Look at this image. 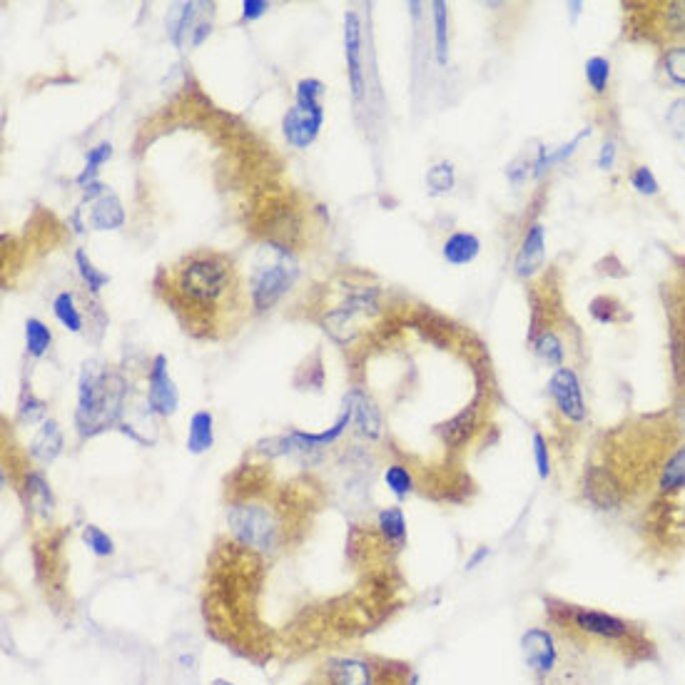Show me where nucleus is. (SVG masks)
<instances>
[{
  "instance_id": "4",
  "label": "nucleus",
  "mask_w": 685,
  "mask_h": 685,
  "mask_svg": "<svg viewBox=\"0 0 685 685\" xmlns=\"http://www.w3.org/2000/svg\"><path fill=\"white\" fill-rule=\"evenodd\" d=\"M177 292L195 307H212L232 287V265L220 255H192L177 270Z\"/></svg>"
},
{
  "instance_id": "42",
  "label": "nucleus",
  "mask_w": 685,
  "mask_h": 685,
  "mask_svg": "<svg viewBox=\"0 0 685 685\" xmlns=\"http://www.w3.org/2000/svg\"><path fill=\"white\" fill-rule=\"evenodd\" d=\"M613 157H616V147L608 142V145H603V150H601V157H598V165L603 167V170H611L613 167Z\"/></svg>"
},
{
  "instance_id": "40",
  "label": "nucleus",
  "mask_w": 685,
  "mask_h": 685,
  "mask_svg": "<svg viewBox=\"0 0 685 685\" xmlns=\"http://www.w3.org/2000/svg\"><path fill=\"white\" fill-rule=\"evenodd\" d=\"M534 454H536V469H539L541 479L551 476V459H548V446L541 434H534Z\"/></svg>"
},
{
  "instance_id": "21",
  "label": "nucleus",
  "mask_w": 685,
  "mask_h": 685,
  "mask_svg": "<svg viewBox=\"0 0 685 685\" xmlns=\"http://www.w3.org/2000/svg\"><path fill=\"white\" fill-rule=\"evenodd\" d=\"M215 441V434H212V414L210 411H195L190 421V436H187V449L192 454H202L207 451Z\"/></svg>"
},
{
  "instance_id": "24",
  "label": "nucleus",
  "mask_w": 685,
  "mask_h": 685,
  "mask_svg": "<svg viewBox=\"0 0 685 685\" xmlns=\"http://www.w3.org/2000/svg\"><path fill=\"white\" fill-rule=\"evenodd\" d=\"M50 342H53V334H50V329L45 327L40 319L30 317L28 322H25V344H28V352L30 357H43L45 352L50 349Z\"/></svg>"
},
{
  "instance_id": "3",
  "label": "nucleus",
  "mask_w": 685,
  "mask_h": 685,
  "mask_svg": "<svg viewBox=\"0 0 685 685\" xmlns=\"http://www.w3.org/2000/svg\"><path fill=\"white\" fill-rule=\"evenodd\" d=\"M297 260L289 255L287 247L279 245H262L252 257V272H250V294L252 304L260 312L272 309L279 299L287 294L297 279Z\"/></svg>"
},
{
  "instance_id": "30",
  "label": "nucleus",
  "mask_w": 685,
  "mask_h": 685,
  "mask_svg": "<svg viewBox=\"0 0 685 685\" xmlns=\"http://www.w3.org/2000/svg\"><path fill=\"white\" fill-rule=\"evenodd\" d=\"M608 75H611V63H608L606 58H601V55H596V58H591L586 63V80L593 88V93H606Z\"/></svg>"
},
{
  "instance_id": "36",
  "label": "nucleus",
  "mask_w": 685,
  "mask_h": 685,
  "mask_svg": "<svg viewBox=\"0 0 685 685\" xmlns=\"http://www.w3.org/2000/svg\"><path fill=\"white\" fill-rule=\"evenodd\" d=\"M45 416V404L40 402V399H35L33 394H25L23 402H20L18 407V419L20 421H28V424H35V421H40Z\"/></svg>"
},
{
  "instance_id": "31",
  "label": "nucleus",
  "mask_w": 685,
  "mask_h": 685,
  "mask_svg": "<svg viewBox=\"0 0 685 685\" xmlns=\"http://www.w3.org/2000/svg\"><path fill=\"white\" fill-rule=\"evenodd\" d=\"M110 155H113V145H110V142H100L98 147H93V150L88 152V162H85L83 175L78 177L80 185H85V182H88V185H93V180H95V175H98L100 165H103V162H108Z\"/></svg>"
},
{
  "instance_id": "8",
  "label": "nucleus",
  "mask_w": 685,
  "mask_h": 685,
  "mask_svg": "<svg viewBox=\"0 0 685 685\" xmlns=\"http://www.w3.org/2000/svg\"><path fill=\"white\" fill-rule=\"evenodd\" d=\"M668 319H671V359L673 374H676L678 387L685 394V272L678 277V284L668 287Z\"/></svg>"
},
{
  "instance_id": "38",
  "label": "nucleus",
  "mask_w": 685,
  "mask_h": 685,
  "mask_svg": "<svg viewBox=\"0 0 685 685\" xmlns=\"http://www.w3.org/2000/svg\"><path fill=\"white\" fill-rule=\"evenodd\" d=\"M631 182H633V187H636V190L641 192V195H656V192H658L656 177H653V172L648 170L646 165L636 167V170H633Z\"/></svg>"
},
{
  "instance_id": "9",
  "label": "nucleus",
  "mask_w": 685,
  "mask_h": 685,
  "mask_svg": "<svg viewBox=\"0 0 685 685\" xmlns=\"http://www.w3.org/2000/svg\"><path fill=\"white\" fill-rule=\"evenodd\" d=\"M374 312H379L377 292H374V289H367V292H359V294H354L352 299H347L342 307L332 309V312L324 317V324H327V332L332 334L337 342L347 344V342H352L354 332H357V327H354V317H357V314H374Z\"/></svg>"
},
{
  "instance_id": "6",
  "label": "nucleus",
  "mask_w": 685,
  "mask_h": 685,
  "mask_svg": "<svg viewBox=\"0 0 685 685\" xmlns=\"http://www.w3.org/2000/svg\"><path fill=\"white\" fill-rule=\"evenodd\" d=\"M227 519H230L232 534H235L245 546L257 548V551H270V548L277 544L279 526L265 506H260V504L232 506Z\"/></svg>"
},
{
  "instance_id": "29",
  "label": "nucleus",
  "mask_w": 685,
  "mask_h": 685,
  "mask_svg": "<svg viewBox=\"0 0 685 685\" xmlns=\"http://www.w3.org/2000/svg\"><path fill=\"white\" fill-rule=\"evenodd\" d=\"M75 262H78V270H80V277H83V282L88 284L90 292L98 294L100 289L105 287V284L110 282V277L105 272L95 270V265L90 262V257L85 255V250H78L75 252Z\"/></svg>"
},
{
  "instance_id": "17",
  "label": "nucleus",
  "mask_w": 685,
  "mask_h": 685,
  "mask_svg": "<svg viewBox=\"0 0 685 685\" xmlns=\"http://www.w3.org/2000/svg\"><path fill=\"white\" fill-rule=\"evenodd\" d=\"M60 451H63V431H60L58 421H43L40 431L33 436V441H30V456L43 461V464H50V461H55V456H58Z\"/></svg>"
},
{
  "instance_id": "16",
  "label": "nucleus",
  "mask_w": 685,
  "mask_h": 685,
  "mask_svg": "<svg viewBox=\"0 0 685 685\" xmlns=\"http://www.w3.org/2000/svg\"><path fill=\"white\" fill-rule=\"evenodd\" d=\"M347 402L352 407V419L357 421L359 431L367 439H379V434H382V414L374 407L372 399L364 392H359V389H354V392H349Z\"/></svg>"
},
{
  "instance_id": "14",
  "label": "nucleus",
  "mask_w": 685,
  "mask_h": 685,
  "mask_svg": "<svg viewBox=\"0 0 685 685\" xmlns=\"http://www.w3.org/2000/svg\"><path fill=\"white\" fill-rule=\"evenodd\" d=\"M546 260V227L541 222L529 227L524 242H521V250L516 255V274L519 277H531L541 270Z\"/></svg>"
},
{
  "instance_id": "23",
  "label": "nucleus",
  "mask_w": 685,
  "mask_h": 685,
  "mask_svg": "<svg viewBox=\"0 0 685 685\" xmlns=\"http://www.w3.org/2000/svg\"><path fill=\"white\" fill-rule=\"evenodd\" d=\"M53 312L65 329H70L75 334L83 332V314L75 307L73 292H60L53 302Z\"/></svg>"
},
{
  "instance_id": "22",
  "label": "nucleus",
  "mask_w": 685,
  "mask_h": 685,
  "mask_svg": "<svg viewBox=\"0 0 685 685\" xmlns=\"http://www.w3.org/2000/svg\"><path fill=\"white\" fill-rule=\"evenodd\" d=\"M379 529H382L384 539L394 548H402L407 544V521H404L402 509H387L379 514Z\"/></svg>"
},
{
  "instance_id": "5",
  "label": "nucleus",
  "mask_w": 685,
  "mask_h": 685,
  "mask_svg": "<svg viewBox=\"0 0 685 685\" xmlns=\"http://www.w3.org/2000/svg\"><path fill=\"white\" fill-rule=\"evenodd\" d=\"M322 95L324 85L317 78L299 80L297 85V103L287 110L282 120L284 137H287L289 145L304 147L312 145L317 140L319 130L324 123V108H322Z\"/></svg>"
},
{
  "instance_id": "43",
  "label": "nucleus",
  "mask_w": 685,
  "mask_h": 685,
  "mask_svg": "<svg viewBox=\"0 0 685 685\" xmlns=\"http://www.w3.org/2000/svg\"><path fill=\"white\" fill-rule=\"evenodd\" d=\"M207 35H210V23H200L195 30V38H192V45H200Z\"/></svg>"
},
{
  "instance_id": "37",
  "label": "nucleus",
  "mask_w": 685,
  "mask_h": 685,
  "mask_svg": "<svg viewBox=\"0 0 685 685\" xmlns=\"http://www.w3.org/2000/svg\"><path fill=\"white\" fill-rule=\"evenodd\" d=\"M197 663H200V658H197V648L187 646L185 651L177 653L175 658V673H180V676L185 678H195L197 676Z\"/></svg>"
},
{
  "instance_id": "34",
  "label": "nucleus",
  "mask_w": 685,
  "mask_h": 685,
  "mask_svg": "<svg viewBox=\"0 0 685 685\" xmlns=\"http://www.w3.org/2000/svg\"><path fill=\"white\" fill-rule=\"evenodd\" d=\"M83 539L95 556H113V551H115L113 539H110L103 529H98V526H85Z\"/></svg>"
},
{
  "instance_id": "33",
  "label": "nucleus",
  "mask_w": 685,
  "mask_h": 685,
  "mask_svg": "<svg viewBox=\"0 0 685 685\" xmlns=\"http://www.w3.org/2000/svg\"><path fill=\"white\" fill-rule=\"evenodd\" d=\"M384 481H387V486L392 489V494H397L399 499H404V496H407L409 491L414 489V479H411L409 471L399 464L389 466L387 474H384Z\"/></svg>"
},
{
  "instance_id": "28",
  "label": "nucleus",
  "mask_w": 685,
  "mask_h": 685,
  "mask_svg": "<svg viewBox=\"0 0 685 685\" xmlns=\"http://www.w3.org/2000/svg\"><path fill=\"white\" fill-rule=\"evenodd\" d=\"M454 180H456V175H454V165H451V162H439V165H434L429 172H426V185H429L431 195H446V192H451Z\"/></svg>"
},
{
  "instance_id": "39",
  "label": "nucleus",
  "mask_w": 685,
  "mask_h": 685,
  "mask_svg": "<svg viewBox=\"0 0 685 685\" xmlns=\"http://www.w3.org/2000/svg\"><path fill=\"white\" fill-rule=\"evenodd\" d=\"M666 120H668V125H671V133L676 135L678 140L685 142V98L676 100V103L671 105Z\"/></svg>"
},
{
  "instance_id": "10",
  "label": "nucleus",
  "mask_w": 685,
  "mask_h": 685,
  "mask_svg": "<svg viewBox=\"0 0 685 685\" xmlns=\"http://www.w3.org/2000/svg\"><path fill=\"white\" fill-rule=\"evenodd\" d=\"M548 392H551L553 404H556L558 414L563 419L571 421V424H583L586 421V402H583L581 382H578L573 369H556V374L548 382Z\"/></svg>"
},
{
  "instance_id": "44",
  "label": "nucleus",
  "mask_w": 685,
  "mask_h": 685,
  "mask_svg": "<svg viewBox=\"0 0 685 685\" xmlns=\"http://www.w3.org/2000/svg\"><path fill=\"white\" fill-rule=\"evenodd\" d=\"M215 685H232V683H225V681H217Z\"/></svg>"
},
{
  "instance_id": "15",
  "label": "nucleus",
  "mask_w": 685,
  "mask_h": 685,
  "mask_svg": "<svg viewBox=\"0 0 685 685\" xmlns=\"http://www.w3.org/2000/svg\"><path fill=\"white\" fill-rule=\"evenodd\" d=\"M476 424H479V407L476 404H469L464 407L456 416H451L446 424L439 426V436L449 449H461L471 441L474 436Z\"/></svg>"
},
{
  "instance_id": "19",
  "label": "nucleus",
  "mask_w": 685,
  "mask_h": 685,
  "mask_svg": "<svg viewBox=\"0 0 685 685\" xmlns=\"http://www.w3.org/2000/svg\"><path fill=\"white\" fill-rule=\"evenodd\" d=\"M327 678L332 685H374L372 668L362 661H354V658L329 663Z\"/></svg>"
},
{
  "instance_id": "7",
  "label": "nucleus",
  "mask_w": 685,
  "mask_h": 685,
  "mask_svg": "<svg viewBox=\"0 0 685 685\" xmlns=\"http://www.w3.org/2000/svg\"><path fill=\"white\" fill-rule=\"evenodd\" d=\"M583 496L591 506H596L598 511H621L626 506V494H623V486L618 484L616 476L606 469L603 464H591L583 471Z\"/></svg>"
},
{
  "instance_id": "27",
  "label": "nucleus",
  "mask_w": 685,
  "mask_h": 685,
  "mask_svg": "<svg viewBox=\"0 0 685 685\" xmlns=\"http://www.w3.org/2000/svg\"><path fill=\"white\" fill-rule=\"evenodd\" d=\"M536 354H539L546 364H551V367H563V344L551 329H544V332L536 337Z\"/></svg>"
},
{
  "instance_id": "13",
  "label": "nucleus",
  "mask_w": 685,
  "mask_h": 685,
  "mask_svg": "<svg viewBox=\"0 0 685 685\" xmlns=\"http://www.w3.org/2000/svg\"><path fill=\"white\" fill-rule=\"evenodd\" d=\"M656 33L663 45H683L685 48V0H671V3H658V13L653 25H648L646 33Z\"/></svg>"
},
{
  "instance_id": "18",
  "label": "nucleus",
  "mask_w": 685,
  "mask_h": 685,
  "mask_svg": "<svg viewBox=\"0 0 685 685\" xmlns=\"http://www.w3.org/2000/svg\"><path fill=\"white\" fill-rule=\"evenodd\" d=\"M90 225L95 230H118L125 225V210L123 202L113 192H105L103 197H98V202L90 210Z\"/></svg>"
},
{
  "instance_id": "1",
  "label": "nucleus",
  "mask_w": 685,
  "mask_h": 685,
  "mask_svg": "<svg viewBox=\"0 0 685 685\" xmlns=\"http://www.w3.org/2000/svg\"><path fill=\"white\" fill-rule=\"evenodd\" d=\"M544 603L551 631L586 656H603L626 668L661 663V648L643 621L578 606L563 598H546Z\"/></svg>"
},
{
  "instance_id": "32",
  "label": "nucleus",
  "mask_w": 685,
  "mask_h": 685,
  "mask_svg": "<svg viewBox=\"0 0 685 685\" xmlns=\"http://www.w3.org/2000/svg\"><path fill=\"white\" fill-rule=\"evenodd\" d=\"M25 486H28L30 501H33L38 509H43L45 514H48V511L53 509V496H50V489H48V484L43 481V476L28 474V479H25Z\"/></svg>"
},
{
  "instance_id": "26",
  "label": "nucleus",
  "mask_w": 685,
  "mask_h": 685,
  "mask_svg": "<svg viewBox=\"0 0 685 685\" xmlns=\"http://www.w3.org/2000/svg\"><path fill=\"white\" fill-rule=\"evenodd\" d=\"M192 15H195V3H182L175 5L170 10V18H167V30H170V38L175 45H182V35L190 30Z\"/></svg>"
},
{
  "instance_id": "2",
  "label": "nucleus",
  "mask_w": 685,
  "mask_h": 685,
  "mask_svg": "<svg viewBox=\"0 0 685 685\" xmlns=\"http://www.w3.org/2000/svg\"><path fill=\"white\" fill-rule=\"evenodd\" d=\"M125 404V382L118 372L85 364L80 374L78 389V414L75 424L83 436H93L98 431L115 424Z\"/></svg>"
},
{
  "instance_id": "41",
  "label": "nucleus",
  "mask_w": 685,
  "mask_h": 685,
  "mask_svg": "<svg viewBox=\"0 0 685 685\" xmlns=\"http://www.w3.org/2000/svg\"><path fill=\"white\" fill-rule=\"evenodd\" d=\"M267 8H270L267 0H245L242 3V15H245V20H257L267 13Z\"/></svg>"
},
{
  "instance_id": "35",
  "label": "nucleus",
  "mask_w": 685,
  "mask_h": 685,
  "mask_svg": "<svg viewBox=\"0 0 685 685\" xmlns=\"http://www.w3.org/2000/svg\"><path fill=\"white\" fill-rule=\"evenodd\" d=\"M591 314L598 319V322H603V324H613V322H618V319H623L621 304H618L616 299H611V297L593 299V302H591Z\"/></svg>"
},
{
  "instance_id": "11",
  "label": "nucleus",
  "mask_w": 685,
  "mask_h": 685,
  "mask_svg": "<svg viewBox=\"0 0 685 685\" xmlns=\"http://www.w3.org/2000/svg\"><path fill=\"white\" fill-rule=\"evenodd\" d=\"M344 55H347L349 85H352L354 103L364 98V63H362V23L354 10L344 15Z\"/></svg>"
},
{
  "instance_id": "25",
  "label": "nucleus",
  "mask_w": 685,
  "mask_h": 685,
  "mask_svg": "<svg viewBox=\"0 0 685 685\" xmlns=\"http://www.w3.org/2000/svg\"><path fill=\"white\" fill-rule=\"evenodd\" d=\"M434 25H436V60L439 65H446L449 60V10L446 5L434 3Z\"/></svg>"
},
{
  "instance_id": "20",
  "label": "nucleus",
  "mask_w": 685,
  "mask_h": 685,
  "mask_svg": "<svg viewBox=\"0 0 685 685\" xmlns=\"http://www.w3.org/2000/svg\"><path fill=\"white\" fill-rule=\"evenodd\" d=\"M479 250V237L471 235V232H454V235L444 242V260L454 267L469 265V262L476 260Z\"/></svg>"
},
{
  "instance_id": "12",
  "label": "nucleus",
  "mask_w": 685,
  "mask_h": 685,
  "mask_svg": "<svg viewBox=\"0 0 685 685\" xmlns=\"http://www.w3.org/2000/svg\"><path fill=\"white\" fill-rule=\"evenodd\" d=\"M150 387H147V404L155 414L172 416L177 411V389L172 384L170 372H167L165 354H157L150 369Z\"/></svg>"
}]
</instances>
